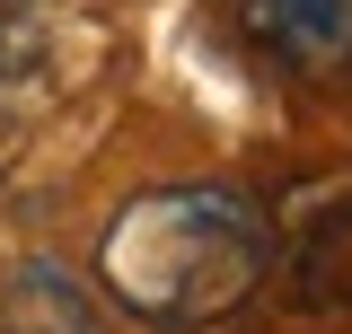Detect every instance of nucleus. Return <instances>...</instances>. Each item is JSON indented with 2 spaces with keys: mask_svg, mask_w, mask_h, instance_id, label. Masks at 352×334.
<instances>
[{
  "mask_svg": "<svg viewBox=\"0 0 352 334\" xmlns=\"http://www.w3.org/2000/svg\"><path fill=\"white\" fill-rule=\"evenodd\" d=\"M282 264V220L264 194L185 176L106 211L97 229V299L159 334H203L238 317Z\"/></svg>",
  "mask_w": 352,
  "mask_h": 334,
  "instance_id": "f257e3e1",
  "label": "nucleus"
},
{
  "mask_svg": "<svg viewBox=\"0 0 352 334\" xmlns=\"http://www.w3.org/2000/svg\"><path fill=\"white\" fill-rule=\"evenodd\" d=\"M229 27L282 80H335V71H352V0H229Z\"/></svg>",
  "mask_w": 352,
  "mask_h": 334,
  "instance_id": "f03ea898",
  "label": "nucleus"
},
{
  "mask_svg": "<svg viewBox=\"0 0 352 334\" xmlns=\"http://www.w3.org/2000/svg\"><path fill=\"white\" fill-rule=\"evenodd\" d=\"M0 334H115V308L71 264L27 255V264L0 273Z\"/></svg>",
  "mask_w": 352,
  "mask_h": 334,
  "instance_id": "7ed1b4c3",
  "label": "nucleus"
},
{
  "mask_svg": "<svg viewBox=\"0 0 352 334\" xmlns=\"http://www.w3.org/2000/svg\"><path fill=\"white\" fill-rule=\"evenodd\" d=\"M291 299H300L308 317H352V185L344 194H326L308 229L282 238V264H273Z\"/></svg>",
  "mask_w": 352,
  "mask_h": 334,
  "instance_id": "20e7f679",
  "label": "nucleus"
}]
</instances>
